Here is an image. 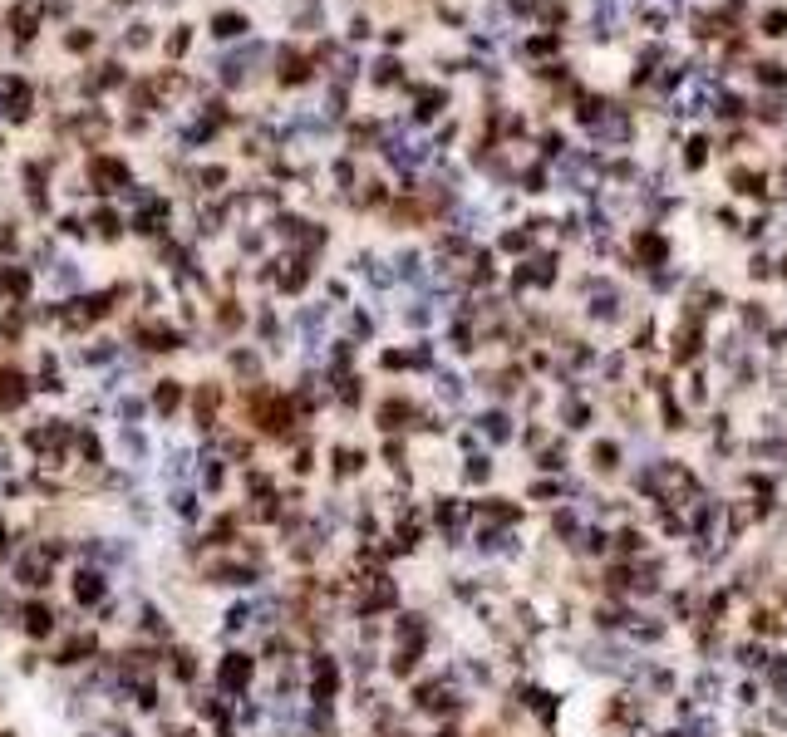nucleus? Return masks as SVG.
Here are the masks:
<instances>
[{"instance_id": "21", "label": "nucleus", "mask_w": 787, "mask_h": 737, "mask_svg": "<svg viewBox=\"0 0 787 737\" xmlns=\"http://www.w3.org/2000/svg\"><path fill=\"white\" fill-rule=\"evenodd\" d=\"M635 256H640V266H645V271H655V266H665L669 241H665V236H655V231H640V236H635Z\"/></svg>"}, {"instance_id": "16", "label": "nucleus", "mask_w": 787, "mask_h": 737, "mask_svg": "<svg viewBox=\"0 0 787 737\" xmlns=\"http://www.w3.org/2000/svg\"><path fill=\"white\" fill-rule=\"evenodd\" d=\"M364 467H369V448H360V443H335L330 448V477L335 482H355V477H364Z\"/></svg>"}, {"instance_id": "9", "label": "nucleus", "mask_w": 787, "mask_h": 737, "mask_svg": "<svg viewBox=\"0 0 787 737\" xmlns=\"http://www.w3.org/2000/svg\"><path fill=\"white\" fill-rule=\"evenodd\" d=\"M684 688L699 698V708H728V688H733V679L724 674V664H699Z\"/></svg>"}, {"instance_id": "20", "label": "nucleus", "mask_w": 787, "mask_h": 737, "mask_svg": "<svg viewBox=\"0 0 787 737\" xmlns=\"http://www.w3.org/2000/svg\"><path fill=\"white\" fill-rule=\"evenodd\" d=\"M551 438H556V428H551L546 418H527V423H522V433H517V448H522L527 457H537Z\"/></svg>"}, {"instance_id": "5", "label": "nucleus", "mask_w": 787, "mask_h": 737, "mask_svg": "<svg viewBox=\"0 0 787 737\" xmlns=\"http://www.w3.org/2000/svg\"><path fill=\"white\" fill-rule=\"evenodd\" d=\"M419 408H424V403H414L409 394H389L374 408V423H379L384 438H409V433L419 428Z\"/></svg>"}, {"instance_id": "6", "label": "nucleus", "mask_w": 787, "mask_h": 737, "mask_svg": "<svg viewBox=\"0 0 787 737\" xmlns=\"http://www.w3.org/2000/svg\"><path fill=\"white\" fill-rule=\"evenodd\" d=\"M620 639H625L635 654H660L669 639H674V624H669L665 615H655V610H640V615H635V624H630Z\"/></svg>"}, {"instance_id": "19", "label": "nucleus", "mask_w": 787, "mask_h": 737, "mask_svg": "<svg viewBox=\"0 0 787 737\" xmlns=\"http://www.w3.org/2000/svg\"><path fill=\"white\" fill-rule=\"evenodd\" d=\"M379 462L389 467V477H404V472H414V457H409V438H384V443H379Z\"/></svg>"}, {"instance_id": "4", "label": "nucleus", "mask_w": 787, "mask_h": 737, "mask_svg": "<svg viewBox=\"0 0 787 737\" xmlns=\"http://www.w3.org/2000/svg\"><path fill=\"white\" fill-rule=\"evenodd\" d=\"M497 472H502V462H497V453H492V448H483V453H468V457H458L453 487H458V492H468V497H478V492H492Z\"/></svg>"}, {"instance_id": "23", "label": "nucleus", "mask_w": 787, "mask_h": 737, "mask_svg": "<svg viewBox=\"0 0 787 737\" xmlns=\"http://www.w3.org/2000/svg\"><path fill=\"white\" fill-rule=\"evenodd\" d=\"M733 737H778V733H768L758 718H738V733H733Z\"/></svg>"}, {"instance_id": "11", "label": "nucleus", "mask_w": 787, "mask_h": 737, "mask_svg": "<svg viewBox=\"0 0 787 737\" xmlns=\"http://www.w3.org/2000/svg\"><path fill=\"white\" fill-rule=\"evenodd\" d=\"M773 649H778V644H768V639L738 634V639H733V649H728V664H733V674H758V679H763V669H768Z\"/></svg>"}, {"instance_id": "3", "label": "nucleus", "mask_w": 787, "mask_h": 737, "mask_svg": "<svg viewBox=\"0 0 787 737\" xmlns=\"http://www.w3.org/2000/svg\"><path fill=\"white\" fill-rule=\"evenodd\" d=\"M478 433H483V443L497 453V448H517V413H512V403H487V408H478L473 418H468Z\"/></svg>"}, {"instance_id": "12", "label": "nucleus", "mask_w": 787, "mask_h": 737, "mask_svg": "<svg viewBox=\"0 0 787 737\" xmlns=\"http://www.w3.org/2000/svg\"><path fill=\"white\" fill-rule=\"evenodd\" d=\"M704 359V325L699 320H684L674 335H669V364L674 369H699Z\"/></svg>"}, {"instance_id": "25", "label": "nucleus", "mask_w": 787, "mask_h": 737, "mask_svg": "<svg viewBox=\"0 0 787 737\" xmlns=\"http://www.w3.org/2000/svg\"><path fill=\"white\" fill-rule=\"evenodd\" d=\"M783 276H787V251H783Z\"/></svg>"}, {"instance_id": "22", "label": "nucleus", "mask_w": 787, "mask_h": 737, "mask_svg": "<svg viewBox=\"0 0 787 737\" xmlns=\"http://www.w3.org/2000/svg\"><path fill=\"white\" fill-rule=\"evenodd\" d=\"M758 723H763L768 733L787 737V698H768V703L758 708Z\"/></svg>"}, {"instance_id": "17", "label": "nucleus", "mask_w": 787, "mask_h": 737, "mask_svg": "<svg viewBox=\"0 0 787 737\" xmlns=\"http://www.w3.org/2000/svg\"><path fill=\"white\" fill-rule=\"evenodd\" d=\"M522 502H532V507H542V511H551V507H561L566 502V477H527V487H522Z\"/></svg>"}, {"instance_id": "10", "label": "nucleus", "mask_w": 787, "mask_h": 737, "mask_svg": "<svg viewBox=\"0 0 787 737\" xmlns=\"http://www.w3.org/2000/svg\"><path fill=\"white\" fill-rule=\"evenodd\" d=\"M428 649H414V644H389V654H384V679L389 683H414L419 674L428 669Z\"/></svg>"}, {"instance_id": "7", "label": "nucleus", "mask_w": 787, "mask_h": 737, "mask_svg": "<svg viewBox=\"0 0 787 737\" xmlns=\"http://www.w3.org/2000/svg\"><path fill=\"white\" fill-rule=\"evenodd\" d=\"M581 531H586V511L576 507V502H561V507L546 511V541L556 546V551H576V541H581Z\"/></svg>"}, {"instance_id": "18", "label": "nucleus", "mask_w": 787, "mask_h": 737, "mask_svg": "<svg viewBox=\"0 0 787 737\" xmlns=\"http://www.w3.org/2000/svg\"><path fill=\"white\" fill-rule=\"evenodd\" d=\"M694 428V413H689V403L679 394H660V433L665 438H684Z\"/></svg>"}, {"instance_id": "1", "label": "nucleus", "mask_w": 787, "mask_h": 737, "mask_svg": "<svg viewBox=\"0 0 787 737\" xmlns=\"http://www.w3.org/2000/svg\"><path fill=\"white\" fill-rule=\"evenodd\" d=\"M473 521L522 531V526L532 521V502H522V497H512V492H478V497H473Z\"/></svg>"}, {"instance_id": "2", "label": "nucleus", "mask_w": 787, "mask_h": 737, "mask_svg": "<svg viewBox=\"0 0 787 737\" xmlns=\"http://www.w3.org/2000/svg\"><path fill=\"white\" fill-rule=\"evenodd\" d=\"M625 443L620 438H591L586 443V457H581V472L596 482V487H610V482H620L625 477Z\"/></svg>"}, {"instance_id": "14", "label": "nucleus", "mask_w": 787, "mask_h": 737, "mask_svg": "<svg viewBox=\"0 0 787 737\" xmlns=\"http://www.w3.org/2000/svg\"><path fill=\"white\" fill-rule=\"evenodd\" d=\"M251 679H256V659H251V654H242V649H232V654L222 659V669H217V688L242 698L246 688H251Z\"/></svg>"}, {"instance_id": "15", "label": "nucleus", "mask_w": 787, "mask_h": 737, "mask_svg": "<svg viewBox=\"0 0 787 737\" xmlns=\"http://www.w3.org/2000/svg\"><path fill=\"white\" fill-rule=\"evenodd\" d=\"M532 472H537V477H566V472H576V457H571V443H566V433H556V438L546 443L542 453L532 457Z\"/></svg>"}, {"instance_id": "13", "label": "nucleus", "mask_w": 787, "mask_h": 737, "mask_svg": "<svg viewBox=\"0 0 787 737\" xmlns=\"http://www.w3.org/2000/svg\"><path fill=\"white\" fill-rule=\"evenodd\" d=\"M556 423H561V433H591L596 428V403L586 394H561Z\"/></svg>"}, {"instance_id": "8", "label": "nucleus", "mask_w": 787, "mask_h": 737, "mask_svg": "<svg viewBox=\"0 0 787 737\" xmlns=\"http://www.w3.org/2000/svg\"><path fill=\"white\" fill-rule=\"evenodd\" d=\"M743 634L768 639V644H787V610H778L773 600H753L743 610Z\"/></svg>"}, {"instance_id": "24", "label": "nucleus", "mask_w": 787, "mask_h": 737, "mask_svg": "<svg viewBox=\"0 0 787 737\" xmlns=\"http://www.w3.org/2000/svg\"><path fill=\"white\" fill-rule=\"evenodd\" d=\"M291 472H296V477H310V472H315V453H310V448H305V453H296Z\"/></svg>"}]
</instances>
